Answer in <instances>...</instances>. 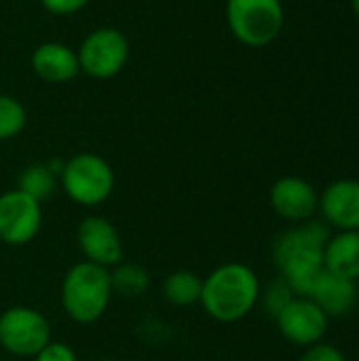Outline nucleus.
<instances>
[{
  "mask_svg": "<svg viewBox=\"0 0 359 361\" xmlns=\"http://www.w3.org/2000/svg\"><path fill=\"white\" fill-rule=\"evenodd\" d=\"M320 195L311 182L298 176L279 178L271 188V207L290 222H307L315 216Z\"/></svg>",
  "mask_w": 359,
  "mask_h": 361,
  "instance_id": "9b49d317",
  "label": "nucleus"
},
{
  "mask_svg": "<svg viewBox=\"0 0 359 361\" xmlns=\"http://www.w3.org/2000/svg\"><path fill=\"white\" fill-rule=\"evenodd\" d=\"M322 220L341 231H359V182L358 180H336L320 195Z\"/></svg>",
  "mask_w": 359,
  "mask_h": 361,
  "instance_id": "f8f14e48",
  "label": "nucleus"
},
{
  "mask_svg": "<svg viewBox=\"0 0 359 361\" xmlns=\"http://www.w3.org/2000/svg\"><path fill=\"white\" fill-rule=\"evenodd\" d=\"M112 277V292L125 296V298H135L148 292L150 288V273L133 262H121L114 267L110 273Z\"/></svg>",
  "mask_w": 359,
  "mask_h": 361,
  "instance_id": "a211bd4d",
  "label": "nucleus"
},
{
  "mask_svg": "<svg viewBox=\"0 0 359 361\" xmlns=\"http://www.w3.org/2000/svg\"><path fill=\"white\" fill-rule=\"evenodd\" d=\"M51 343L49 319L32 307H11L0 315V347L17 357H34Z\"/></svg>",
  "mask_w": 359,
  "mask_h": 361,
  "instance_id": "0eeeda50",
  "label": "nucleus"
},
{
  "mask_svg": "<svg viewBox=\"0 0 359 361\" xmlns=\"http://www.w3.org/2000/svg\"><path fill=\"white\" fill-rule=\"evenodd\" d=\"M28 123L25 106L6 93H0V142L17 137Z\"/></svg>",
  "mask_w": 359,
  "mask_h": 361,
  "instance_id": "6ab92c4d",
  "label": "nucleus"
},
{
  "mask_svg": "<svg viewBox=\"0 0 359 361\" xmlns=\"http://www.w3.org/2000/svg\"><path fill=\"white\" fill-rule=\"evenodd\" d=\"M59 184V176L49 167V163H32L21 169L17 178V188L38 203L47 201Z\"/></svg>",
  "mask_w": 359,
  "mask_h": 361,
  "instance_id": "dca6fc26",
  "label": "nucleus"
},
{
  "mask_svg": "<svg viewBox=\"0 0 359 361\" xmlns=\"http://www.w3.org/2000/svg\"><path fill=\"white\" fill-rule=\"evenodd\" d=\"M294 296H296V294L290 290V286L279 277V279L273 281V283L267 288V292H264V309L269 311V315L277 317L279 311H281Z\"/></svg>",
  "mask_w": 359,
  "mask_h": 361,
  "instance_id": "aec40b11",
  "label": "nucleus"
},
{
  "mask_svg": "<svg viewBox=\"0 0 359 361\" xmlns=\"http://www.w3.org/2000/svg\"><path fill=\"white\" fill-rule=\"evenodd\" d=\"M351 8H353V13L358 15L359 19V0H351Z\"/></svg>",
  "mask_w": 359,
  "mask_h": 361,
  "instance_id": "b1692460",
  "label": "nucleus"
},
{
  "mask_svg": "<svg viewBox=\"0 0 359 361\" xmlns=\"http://www.w3.org/2000/svg\"><path fill=\"white\" fill-rule=\"evenodd\" d=\"M95 361H121V360H95Z\"/></svg>",
  "mask_w": 359,
  "mask_h": 361,
  "instance_id": "393cba45",
  "label": "nucleus"
},
{
  "mask_svg": "<svg viewBox=\"0 0 359 361\" xmlns=\"http://www.w3.org/2000/svg\"><path fill=\"white\" fill-rule=\"evenodd\" d=\"M36 361H78L76 353L72 347H68L66 343H55L51 341L42 351H38L34 355Z\"/></svg>",
  "mask_w": 359,
  "mask_h": 361,
  "instance_id": "4be33fe9",
  "label": "nucleus"
},
{
  "mask_svg": "<svg viewBox=\"0 0 359 361\" xmlns=\"http://www.w3.org/2000/svg\"><path fill=\"white\" fill-rule=\"evenodd\" d=\"M324 269L339 277L359 279V231H341L324 247Z\"/></svg>",
  "mask_w": 359,
  "mask_h": 361,
  "instance_id": "2eb2a0df",
  "label": "nucleus"
},
{
  "mask_svg": "<svg viewBox=\"0 0 359 361\" xmlns=\"http://www.w3.org/2000/svg\"><path fill=\"white\" fill-rule=\"evenodd\" d=\"M59 186L76 205L95 207L110 199L114 190V171L104 157L78 152L66 159L59 173Z\"/></svg>",
  "mask_w": 359,
  "mask_h": 361,
  "instance_id": "20e7f679",
  "label": "nucleus"
},
{
  "mask_svg": "<svg viewBox=\"0 0 359 361\" xmlns=\"http://www.w3.org/2000/svg\"><path fill=\"white\" fill-rule=\"evenodd\" d=\"M332 228L324 220H307L300 226L281 233L273 245V260L281 279L296 296L309 298L324 269V247Z\"/></svg>",
  "mask_w": 359,
  "mask_h": 361,
  "instance_id": "f257e3e1",
  "label": "nucleus"
},
{
  "mask_svg": "<svg viewBox=\"0 0 359 361\" xmlns=\"http://www.w3.org/2000/svg\"><path fill=\"white\" fill-rule=\"evenodd\" d=\"M38 2L47 13L57 15V17L74 15L89 4V0H38Z\"/></svg>",
  "mask_w": 359,
  "mask_h": 361,
  "instance_id": "5701e85b",
  "label": "nucleus"
},
{
  "mask_svg": "<svg viewBox=\"0 0 359 361\" xmlns=\"http://www.w3.org/2000/svg\"><path fill=\"white\" fill-rule=\"evenodd\" d=\"M112 294L110 269L89 260L70 267L61 281V307L76 324L97 322L106 313Z\"/></svg>",
  "mask_w": 359,
  "mask_h": 361,
  "instance_id": "7ed1b4c3",
  "label": "nucleus"
},
{
  "mask_svg": "<svg viewBox=\"0 0 359 361\" xmlns=\"http://www.w3.org/2000/svg\"><path fill=\"white\" fill-rule=\"evenodd\" d=\"M328 317H345L355 309L358 281L324 271L309 296Z\"/></svg>",
  "mask_w": 359,
  "mask_h": 361,
  "instance_id": "4468645a",
  "label": "nucleus"
},
{
  "mask_svg": "<svg viewBox=\"0 0 359 361\" xmlns=\"http://www.w3.org/2000/svg\"><path fill=\"white\" fill-rule=\"evenodd\" d=\"M30 66L40 80L51 82V85L70 82L72 78H76L80 74L76 51L70 49L68 44L55 42V40L38 44L32 51Z\"/></svg>",
  "mask_w": 359,
  "mask_h": 361,
  "instance_id": "ddd939ff",
  "label": "nucleus"
},
{
  "mask_svg": "<svg viewBox=\"0 0 359 361\" xmlns=\"http://www.w3.org/2000/svg\"><path fill=\"white\" fill-rule=\"evenodd\" d=\"M281 0H226L231 34L245 47H267L284 30Z\"/></svg>",
  "mask_w": 359,
  "mask_h": 361,
  "instance_id": "39448f33",
  "label": "nucleus"
},
{
  "mask_svg": "<svg viewBox=\"0 0 359 361\" xmlns=\"http://www.w3.org/2000/svg\"><path fill=\"white\" fill-rule=\"evenodd\" d=\"M76 55L80 72H85L87 76L97 80L114 78L127 66L129 40L116 27H95L83 38Z\"/></svg>",
  "mask_w": 359,
  "mask_h": 361,
  "instance_id": "423d86ee",
  "label": "nucleus"
},
{
  "mask_svg": "<svg viewBox=\"0 0 359 361\" xmlns=\"http://www.w3.org/2000/svg\"><path fill=\"white\" fill-rule=\"evenodd\" d=\"M203 279L193 271H176L165 277L163 281V296L167 302L176 307H190L197 305L201 298Z\"/></svg>",
  "mask_w": 359,
  "mask_h": 361,
  "instance_id": "f3484780",
  "label": "nucleus"
},
{
  "mask_svg": "<svg viewBox=\"0 0 359 361\" xmlns=\"http://www.w3.org/2000/svg\"><path fill=\"white\" fill-rule=\"evenodd\" d=\"M275 319L284 338L305 349L322 343L330 326V317L311 298L303 296H294Z\"/></svg>",
  "mask_w": 359,
  "mask_h": 361,
  "instance_id": "1a4fd4ad",
  "label": "nucleus"
},
{
  "mask_svg": "<svg viewBox=\"0 0 359 361\" xmlns=\"http://www.w3.org/2000/svg\"><path fill=\"white\" fill-rule=\"evenodd\" d=\"M300 361H347L343 351L334 345H328V343H317V345H311L307 347V351L303 353Z\"/></svg>",
  "mask_w": 359,
  "mask_h": 361,
  "instance_id": "412c9836",
  "label": "nucleus"
},
{
  "mask_svg": "<svg viewBox=\"0 0 359 361\" xmlns=\"http://www.w3.org/2000/svg\"><path fill=\"white\" fill-rule=\"evenodd\" d=\"M76 243L83 256L99 267L112 269L123 262V241L116 226L104 216H87L76 228Z\"/></svg>",
  "mask_w": 359,
  "mask_h": 361,
  "instance_id": "9d476101",
  "label": "nucleus"
},
{
  "mask_svg": "<svg viewBox=\"0 0 359 361\" xmlns=\"http://www.w3.org/2000/svg\"><path fill=\"white\" fill-rule=\"evenodd\" d=\"M260 294V279L254 269L243 262H226L203 279L199 302L212 319L235 324L254 311Z\"/></svg>",
  "mask_w": 359,
  "mask_h": 361,
  "instance_id": "f03ea898",
  "label": "nucleus"
},
{
  "mask_svg": "<svg viewBox=\"0 0 359 361\" xmlns=\"http://www.w3.org/2000/svg\"><path fill=\"white\" fill-rule=\"evenodd\" d=\"M42 226V207L19 188L0 195V241L6 245L30 243Z\"/></svg>",
  "mask_w": 359,
  "mask_h": 361,
  "instance_id": "6e6552de",
  "label": "nucleus"
}]
</instances>
